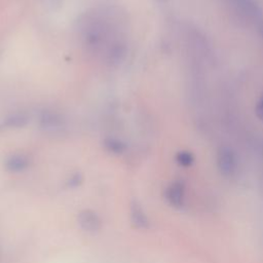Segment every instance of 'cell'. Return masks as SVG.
I'll use <instances>...</instances> for the list:
<instances>
[{"mask_svg": "<svg viewBox=\"0 0 263 263\" xmlns=\"http://www.w3.org/2000/svg\"><path fill=\"white\" fill-rule=\"evenodd\" d=\"M217 166L224 177H233L238 168V161L235 152L229 147L220 148L217 154Z\"/></svg>", "mask_w": 263, "mask_h": 263, "instance_id": "cell-1", "label": "cell"}, {"mask_svg": "<svg viewBox=\"0 0 263 263\" xmlns=\"http://www.w3.org/2000/svg\"><path fill=\"white\" fill-rule=\"evenodd\" d=\"M77 222L83 231L95 233L102 228V220L97 212L90 209L82 210L77 215Z\"/></svg>", "mask_w": 263, "mask_h": 263, "instance_id": "cell-2", "label": "cell"}, {"mask_svg": "<svg viewBox=\"0 0 263 263\" xmlns=\"http://www.w3.org/2000/svg\"><path fill=\"white\" fill-rule=\"evenodd\" d=\"M230 5L240 15L248 18H258L262 10L255 0H229Z\"/></svg>", "mask_w": 263, "mask_h": 263, "instance_id": "cell-3", "label": "cell"}, {"mask_svg": "<svg viewBox=\"0 0 263 263\" xmlns=\"http://www.w3.org/2000/svg\"><path fill=\"white\" fill-rule=\"evenodd\" d=\"M166 201L174 208H181L185 201V186L180 181H175L168 185L164 193Z\"/></svg>", "mask_w": 263, "mask_h": 263, "instance_id": "cell-4", "label": "cell"}, {"mask_svg": "<svg viewBox=\"0 0 263 263\" xmlns=\"http://www.w3.org/2000/svg\"><path fill=\"white\" fill-rule=\"evenodd\" d=\"M129 216L132 224L138 229H147L150 226L149 219L142 205L137 200H133L129 206Z\"/></svg>", "mask_w": 263, "mask_h": 263, "instance_id": "cell-5", "label": "cell"}, {"mask_svg": "<svg viewBox=\"0 0 263 263\" xmlns=\"http://www.w3.org/2000/svg\"><path fill=\"white\" fill-rule=\"evenodd\" d=\"M30 165V160L26 155L13 154L7 157L4 161V167L10 173H21L27 170Z\"/></svg>", "mask_w": 263, "mask_h": 263, "instance_id": "cell-6", "label": "cell"}, {"mask_svg": "<svg viewBox=\"0 0 263 263\" xmlns=\"http://www.w3.org/2000/svg\"><path fill=\"white\" fill-rule=\"evenodd\" d=\"M40 125L45 129L55 130L62 127L63 122H62V118L58 114L49 111H45L40 117Z\"/></svg>", "mask_w": 263, "mask_h": 263, "instance_id": "cell-7", "label": "cell"}, {"mask_svg": "<svg viewBox=\"0 0 263 263\" xmlns=\"http://www.w3.org/2000/svg\"><path fill=\"white\" fill-rule=\"evenodd\" d=\"M27 121H28V118L26 115L13 114L3 120V122L0 125V128L7 129V128H14V127H22L27 123Z\"/></svg>", "mask_w": 263, "mask_h": 263, "instance_id": "cell-8", "label": "cell"}, {"mask_svg": "<svg viewBox=\"0 0 263 263\" xmlns=\"http://www.w3.org/2000/svg\"><path fill=\"white\" fill-rule=\"evenodd\" d=\"M104 146L109 152H111L113 154H121L126 149V146L122 141L117 140V139H113V138L106 139L104 141Z\"/></svg>", "mask_w": 263, "mask_h": 263, "instance_id": "cell-9", "label": "cell"}, {"mask_svg": "<svg viewBox=\"0 0 263 263\" xmlns=\"http://www.w3.org/2000/svg\"><path fill=\"white\" fill-rule=\"evenodd\" d=\"M177 162L182 166H190L194 161V156L189 151H180L176 155Z\"/></svg>", "mask_w": 263, "mask_h": 263, "instance_id": "cell-10", "label": "cell"}, {"mask_svg": "<svg viewBox=\"0 0 263 263\" xmlns=\"http://www.w3.org/2000/svg\"><path fill=\"white\" fill-rule=\"evenodd\" d=\"M82 175L80 173H76L74 175H72L68 181H67V186L69 188H77L80 186V184L82 183Z\"/></svg>", "mask_w": 263, "mask_h": 263, "instance_id": "cell-11", "label": "cell"}, {"mask_svg": "<svg viewBox=\"0 0 263 263\" xmlns=\"http://www.w3.org/2000/svg\"><path fill=\"white\" fill-rule=\"evenodd\" d=\"M255 111H256L257 116H258L261 120H263V96H262V97L260 98V100L258 101V103H257V105H256Z\"/></svg>", "mask_w": 263, "mask_h": 263, "instance_id": "cell-12", "label": "cell"}, {"mask_svg": "<svg viewBox=\"0 0 263 263\" xmlns=\"http://www.w3.org/2000/svg\"><path fill=\"white\" fill-rule=\"evenodd\" d=\"M260 32H261V34L263 36V25H261V27H260Z\"/></svg>", "mask_w": 263, "mask_h": 263, "instance_id": "cell-13", "label": "cell"}]
</instances>
